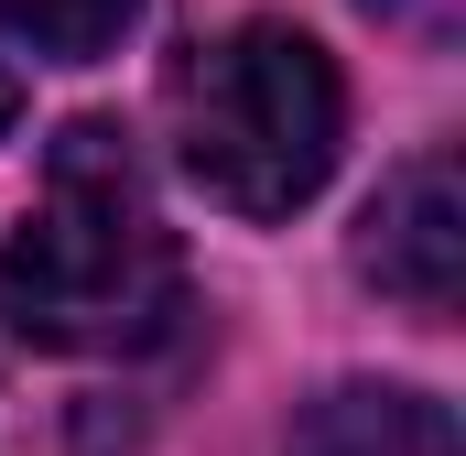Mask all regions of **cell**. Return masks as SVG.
I'll return each mask as SVG.
<instances>
[{
	"label": "cell",
	"mask_w": 466,
	"mask_h": 456,
	"mask_svg": "<svg viewBox=\"0 0 466 456\" xmlns=\"http://www.w3.org/2000/svg\"><path fill=\"white\" fill-rule=\"evenodd\" d=\"M0 316L11 337L76 347V358L152 347L185 316V250L109 119H76L44 152V185L0 250Z\"/></svg>",
	"instance_id": "obj_1"
},
{
	"label": "cell",
	"mask_w": 466,
	"mask_h": 456,
	"mask_svg": "<svg viewBox=\"0 0 466 456\" xmlns=\"http://www.w3.org/2000/svg\"><path fill=\"white\" fill-rule=\"evenodd\" d=\"M185 174L228 207V218H293L348 141V88L326 66L315 33L293 22H238L218 44H196L163 88Z\"/></svg>",
	"instance_id": "obj_2"
},
{
	"label": "cell",
	"mask_w": 466,
	"mask_h": 456,
	"mask_svg": "<svg viewBox=\"0 0 466 456\" xmlns=\"http://www.w3.org/2000/svg\"><path fill=\"white\" fill-rule=\"evenodd\" d=\"M456 261H466V196H456V163L445 152H412L369 218H358V272L412 305V316H456Z\"/></svg>",
	"instance_id": "obj_3"
},
{
	"label": "cell",
	"mask_w": 466,
	"mask_h": 456,
	"mask_svg": "<svg viewBox=\"0 0 466 456\" xmlns=\"http://www.w3.org/2000/svg\"><path fill=\"white\" fill-rule=\"evenodd\" d=\"M282 456H456V413L401 380H337L326 402H304Z\"/></svg>",
	"instance_id": "obj_4"
},
{
	"label": "cell",
	"mask_w": 466,
	"mask_h": 456,
	"mask_svg": "<svg viewBox=\"0 0 466 456\" xmlns=\"http://www.w3.org/2000/svg\"><path fill=\"white\" fill-rule=\"evenodd\" d=\"M130 11H141V0H0V22H11L22 44H44V55H66V66H87V55H109L119 33H130Z\"/></svg>",
	"instance_id": "obj_5"
},
{
	"label": "cell",
	"mask_w": 466,
	"mask_h": 456,
	"mask_svg": "<svg viewBox=\"0 0 466 456\" xmlns=\"http://www.w3.org/2000/svg\"><path fill=\"white\" fill-rule=\"evenodd\" d=\"M11 119H22V77L0 66V141H11Z\"/></svg>",
	"instance_id": "obj_6"
}]
</instances>
